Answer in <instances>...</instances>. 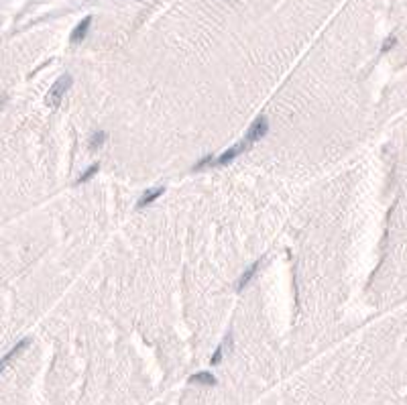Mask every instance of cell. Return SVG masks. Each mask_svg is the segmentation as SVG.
Returning <instances> with one entry per match:
<instances>
[{
	"instance_id": "obj_1",
	"label": "cell",
	"mask_w": 407,
	"mask_h": 405,
	"mask_svg": "<svg viewBox=\"0 0 407 405\" xmlns=\"http://www.w3.org/2000/svg\"><path fill=\"white\" fill-rule=\"evenodd\" d=\"M69 86H71V75H69V73H63L57 82L51 86V90H49V94H47V104H49L51 108H57L59 104H61V100H63L65 92L69 90Z\"/></svg>"
},
{
	"instance_id": "obj_2",
	"label": "cell",
	"mask_w": 407,
	"mask_h": 405,
	"mask_svg": "<svg viewBox=\"0 0 407 405\" xmlns=\"http://www.w3.org/2000/svg\"><path fill=\"white\" fill-rule=\"evenodd\" d=\"M267 130H269L267 118H265V116H259V118H255V120H253V124L248 126V132H246L244 141H246V143H248V147H250V145H255L257 141H261V139L267 134Z\"/></svg>"
},
{
	"instance_id": "obj_3",
	"label": "cell",
	"mask_w": 407,
	"mask_h": 405,
	"mask_svg": "<svg viewBox=\"0 0 407 405\" xmlns=\"http://www.w3.org/2000/svg\"><path fill=\"white\" fill-rule=\"evenodd\" d=\"M165 191V187H153V189H147L143 196H141V200H139V204H137V208H145V206H149V204H153L161 194Z\"/></svg>"
},
{
	"instance_id": "obj_4",
	"label": "cell",
	"mask_w": 407,
	"mask_h": 405,
	"mask_svg": "<svg viewBox=\"0 0 407 405\" xmlns=\"http://www.w3.org/2000/svg\"><path fill=\"white\" fill-rule=\"evenodd\" d=\"M90 25H92V16H86V18H84L75 29H73V33H71V43H80V41L86 37V33H88Z\"/></svg>"
},
{
	"instance_id": "obj_5",
	"label": "cell",
	"mask_w": 407,
	"mask_h": 405,
	"mask_svg": "<svg viewBox=\"0 0 407 405\" xmlns=\"http://www.w3.org/2000/svg\"><path fill=\"white\" fill-rule=\"evenodd\" d=\"M189 383H200V385H208V387H212V385H216V377L204 371V373H196V375H191V377H189Z\"/></svg>"
},
{
	"instance_id": "obj_6",
	"label": "cell",
	"mask_w": 407,
	"mask_h": 405,
	"mask_svg": "<svg viewBox=\"0 0 407 405\" xmlns=\"http://www.w3.org/2000/svg\"><path fill=\"white\" fill-rule=\"evenodd\" d=\"M259 265H261V261H255V263H253V265L242 273V277L238 279V290H244V287H246V283L253 279V275H255V271L259 269Z\"/></svg>"
},
{
	"instance_id": "obj_7",
	"label": "cell",
	"mask_w": 407,
	"mask_h": 405,
	"mask_svg": "<svg viewBox=\"0 0 407 405\" xmlns=\"http://www.w3.org/2000/svg\"><path fill=\"white\" fill-rule=\"evenodd\" d=\"M27 346H29V340H21V342H18L16 346L12 348V350H10V352H8L6 356H2V358H0V373H2V369L6 367V362H8V360H10L12 356H16V354H18L21 350H25Z\"/></svg>"
},
{
	"instance_id": "obj_8",
	"label": "cell",
	"mask_w": 407,
	"mask_h": 405,
	"mask_svg": "<svg viewBox=\"0 0 407 405\" xmlns=\"http://www.w3.org/2000/svg\"><path fill=\"white\" fill-rule=\"evenodd\" d=\"M104 139H106V132H100V130H98V132H96V134L92 137V143H90V149H92V151H96V149H98V147H100V145L104 143Z\"/></svg>"
},
{
	"instance_id": "obj_9",
	"label": "cell",
	"mask_w": 407,
	"mask_h": 405,
	"mask_svg": "<svg viewBox=\"0 0 407 405\" xmlns=\"http://www.w3.org/2000/svg\"><path fill=\"white\" fill-rule=\"evenodd\" d=\"M98 167H100V165H98V163H94V165H92V167H90V169H88L86 173H84L82 177H80V179H77V185H80V183H84V181H88L90 177H94V173L98 171Z\"/></svg>"
},
{
	"instance_id": "obj_10",
	"label": "cell",
	"mask_w": 407,
	"mask_h": 405,
	"mask_svg": "<svg viewBox=\"0 0 407 405\" xmlns=\"http://www.w3.org/2000/svg\"><path fill=\"white\" fill-rule=\"evenodd\" d=\"M222 350H224V344H222V346L218 348V350H216V354H214V356H212V360H210V362H212V364H218V362H220V360H222Z\"/></svg>"
}]
</instances>
